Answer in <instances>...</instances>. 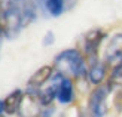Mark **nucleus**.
<instances>
[{
	"label": "nucleus",
	"instance_id": "obj_10",
	"mask_svg": "<svg viewBox=\"0 0 122 117\" xmlns=\"http://www.w3.org/2000/svg\"><path fill=\"white\" fill-rule=\"evenodd\" d=\"M24 94H25L24 90H21V89H15V90H12L10 94L5 98V99H3L5 114L14 116V114L18 113L20 105H21V101H22V98H24Z\"/></svg>",
	"mask_w": 122,
	"mask_h": 117
},
{
	"label": "nucleus",
	"instance_id": "obj_4",
	"mask_svg": "<svg viewBox=\"0 0 122 117\" xmlns=\"http://www.w3.org/2000/svg\"><path fill=\"white\" fill-rule=\"evenodd\" d=\"M112 89L109 84H98L91 92L88 99V116L89 117H104L109 111L107 98L110 95Z\"/></svg>",
	"mask_w": 122,
	"mask_h": 117
},
{
	"label": "nucleus",
	"instance_id": "obj_8",
	"mask_svg": "<svg viewBox=\"0 0 122 117\" xmlns=\"http://www.w3.org/2000/svg\"><path fill=\"white\" fill-rule=\"evenodd\" d=\"M54 73H55L54 65H43V67H40V68H37L33 73V76L28 79L27 89L28 90L39 92V89L42 88V86L49 82V79L54 76Z\"/></svg>",
	"mask_w": 122,
	"mask_h": 117
},
{
	"label": "nucleus",
	"instance_id": "obj_16",
	"mask_svg": "<svg viewBox=\"0 0 122 117\" xmlns=\"http://www.w3.org/2000/svg\"><path fill=\"white\" fill-rule=\"evenodd\" d=\"M36 3H37V6L43 10V14L46 15V9H45V6H46V0H36Z\"/></svg>",
	"mask_w": 122,
	"mask_h": 117
},
{
	"label": "nucleus",
	"instance_id": "obj_9",
	"mask_svg": "<svg viewBox=\"0 0 122 117\" xmlns=\"http://www.w3.org/2000/svg\"><path fill=\"white\" fill-rule=\"evenodd\" d=\"M16 3L20 6L21 14H22L24 27H27L31 22H34L36 16H37V8H39L36 0H16Z\"/></svg>",
	"mask_w": 122,
	"mask_h": 117
},
{
	"label": "nucleus",
	"instance_id": "obj_5",
	"mask_svg": "<svg viewBox=\"0 0 122 117\" xmlns=\"http://www.w3.org/2000/svg\"><path fill=\"white\" fill-rule=\"evenodd\" d=\"M42 111H43V104L40 102L39 92L27 89L16 113L18 117H40Z\"/></svg>",
	"mask_w": 122,
	"mask_h": 117
},
{
	"label": "nucleus",
	"instance_id": "obj_2",
	"mask_svg": "<svg viewBox=\"0 0 122 117\" xmlns=\"http://www.w3.org/2000/svg\"><path fill=\"white\" fill-rule=\"evenodd\" d=\"M0 18L5 31V37L14 40L24 28L22 14L16 0H0Z\"/></svg>",
	"mask_w": 122,
	"mask_h": 117
},
{
	"label": "nucleus",
	"instance_id": "obj_3",
	"mask_svg": "<svg viewBox=\"0 0 122 117\" xmlns=\"http://www.w3.org/2000/svg\"><path fill=\"white\" fill-rule=\"evenodd\" d=\"M106 39V31L101 28H94L83 36V56L88 62V67L100 62L98 51L103 40Z\"/></svg>",
	"mask_w": 122,
	"mask_h": 117
},
{
	"label": "nucleus",
	"instance_id": "obj_13",
	"mask_svg": "<svg viewBox=\"0 0 122 117\" xmlns=\"http://www.w3.org/2000/svg\"><path fill=\"white\" fill-rule=\"evenodd\" d=\"M46 15L57 18L66 9V0H46Z\"/></svg>",
	"mask_w": 122,
	"mask_h": 117
},
{
	"label": "nucleus",
	"instance_id": "obj_17",
	"mask_svg": "<svg viewBox=\"0 0 122 117\" xmlns=\"http://www.w3.org/2000/svg\"><path fill=\"white\" fill-rule=\"evenodd\" d=\"M3 39H5V31H3V25H2V18H0V47H2Z\"/></svg>",
	"mask_w": 122,
	"mask_h": 117
},
{
	"label": "nucleus",
	"instance_id": "obj_7",
	"mask_svg": "<svg viewBox=\"0 0 122 117\" xmlns=\"http://www.w3.org/2000/svg\"><path fill=\"white\" fill-rule=\"evenodd\" d=\"M122 61V33L113 34L104 49V62L107 65H118Z\"/></svg>",
	"mask_w": 122,
	"mask_h": 117
},
{
	"label": "nucleus",
	"instance_id": "obj_19",
	"mask_svg": "<svg viewBox=\"0 0 122 117\" xmlns=\"http://www.w3.org/2000/svg\"><path fill=\"white\" fill-rule=\"evenodd\" d=\"M66 2H71V0H66Z\"/></svg>",
	"mask_w": 122,
	"mask_h": 117
},
{
	"label": "nucleus",
	"instance_id": "obj_12",
	"mask_svg": "<svg viewBox=\"0 0 122 117\" xmlns=\"http://www.w3.org/2000/svg\"><path fill=\"white\" fill-rule=\"evenodd\" d=\"M107 64L104 62V61H100V62H97L94 65H91L88 67V82L89 83H92L95 86H98V84H103V82H104V79L107 76Z\"/></svg>",
	"mask_w": 122,
	"mask_h": 117
},
{
	"label": "nucleus",
	"instance_id": "obj_14",
	"mask_svg": "<svg viewBox=\"0 0 122 117\" xmlns=\"http://www.w3.org/2000/svg\"><path fill=\"white\" fill-rule=\"evenodd\" d=\"M54 42H55V34H54L51 30L49 31H46V34L43 36V40H42V45L43 46H52L54 45Z\"/></svg>",
	"mask_w": 122,
	"mask_h": 117
},
{
	"label": "nucleus",
	"instance_id": "obj_18",
	"mask_svg": "<svg viewBox=\"0 0 122 117\" xmlns=\"http://www.w3.org/2000/svg\"><path fill=\"white\" fill-rule=\"evenodd\" d=\"M0 117H5V105H3V99H0Z\"/></svg>",
	"mask_w": 122,
	"mask_h": 117
},
{
	"label": "nucleus",
	"instance_id": "obj_20",
	"mask_svg": "<svg viewBox=\"0 0 122 117\" xmlns=\"http://www.w3.org/2000/svg\"><path fill=\"white\" fill-rule=\"evenodd\" d=\"M121 62H122V61H121Z\"/></svg>",
	"mask_w": 122,
	"mask_h": 117
},
{
	"label": "nucleus",
	"instance_id": "obj_1",
	"mask_svg": "<svg viewBox=\"0 0 122 117\" xmlns=\"http://www.w3.org/2000/svg\"><path fill=\"white\" fill-rule=\"evenodd\" d=\"M83 53L75 47L64 49L54 58V68L57 73L69 79H83L88 76V65Z\"/></svg>",
	"mask_w": 122,
	"mask_h": 117
},
{
	"label": "nucleus",
	"instance_id": "obj_6",
	"mask_svg": "<svg viewBox=\"0 0 122 117\" xmlns=\"http://www.w3.org/2000/svg\"><path fill=\"white\" fill-rule=\"evenodd\" d=\"M63 79H64V76L55 71V73H54V76L49 79V82H48L46 84H43L39 89V98H40V102L43 104V107L52 105L54 99H57L58 88H60V83H61V80H63Z\"/></svg>",
	"mask_w": 122,
	"mask_h": 117
},
{
	"label": "nucleus",
	"instance_id": "obj_15",
	"mask_svg": "<svg viewBox=\"0 0 122 117\" xmlns=\"http://www.w3.org/2000/svg\"><path fill=\"white\" fill-rule=\"evenodd\" d=\"M54 113H55V108H54L52 105L43 107V111H42V116L40 117H54Z\"/></svg>",
	"mask_w": 122,
	"mask_h": 117
},
{
	"label": "nucleus",
	"instance_id": "obj_11",
	"mask_svg": "<svg viewBox=\"0 0 122 117\" xmlns=\"http://www.w3.org/2000/svg\"><path fill=\"white\" fill-rule=\"evenodd\" d=\"M75 99V86H73V80L69 77H64L60 83L58 94H57V101L60 104H71Z\"/></svg>",
	"mask_w": 122,
	"mask_h": 117
}]
</instances>
